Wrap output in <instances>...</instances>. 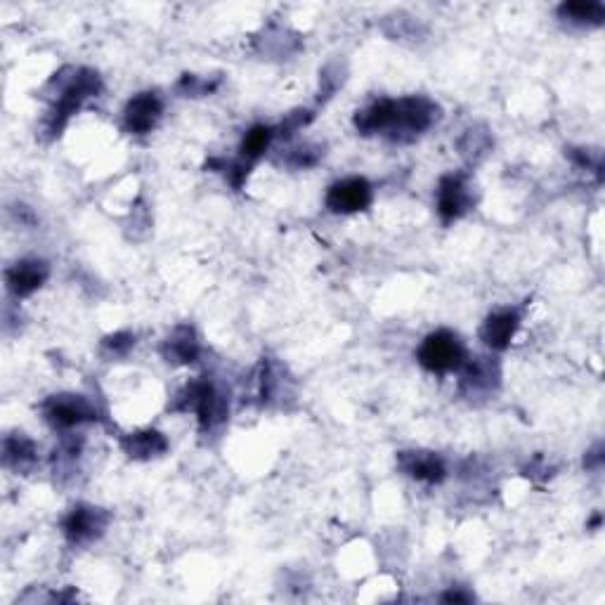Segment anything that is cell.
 <instances>
[{
  "instance_id": "1",
  "label": "cell",
  "mask_w": 605,
  "mask_h": 605,
  "mask_svg": "<svg viewBox=\"0 0 605 605\" xmlns=\"http://www.w3.org/2000/svg\"><path fill=\"white\" fill-rule=\"evenodd\" d=\"M50 86H57L55 97L43 119V130L48 138H60L62 130L69 126V121L81 112V107L90 97L102 93V76L95 69L67 67L60 74H55Z\"/></svg>"
},
{
  "instance_id": "2",
  "label": "cell",
  "mask_w": 605,
  "mask_h": 605,
  "mask_svg": "<svg viewBox=\"0 0 605 605\" xmlns=\"http://www.w3.org/2000/svg\"><path fill=\"white\" fill-rule=\"evenodd\" d=\"M168 412H192L197 416L199 431L208 435L227 424V416H230V395H225V390L220 388L216 381L201 376V379L190 381L175 393L173 402L168 405Z\"/></svg>"
},
{
  "instance_id": "3",
  "label": "cell",
  "mask_w": 605,
  "mask_h": 605,
  "mask_svg": "<svg viewBox=\"0 0 605 605\" xmlns=\"http://www.w3.org/2000/svg\"><path fill=\"white\" fill-rule=\"evenodd\" d=\"M442 119V109L426 95H407L393 100V112L386 128V138L398 145H409L419 140L426 130H431Z\"/></svg>"
},
{
  "instance_id": "4",
  "label": "cell",
  "mask_w": 605,
  "mask_h": 605,
  "mask_svg": "<svg viewBox=\"0 0 605 605\" xmlns=\"http://www.w3.org/2000/svg\"><path fill=\"white\" fill-rule=\"evenodd\" d=\"M466 360L468 350L464 341L450 329L431 331V334L421 341V346L416 348V362H419L428 374L435 376L459 374V369L464 367Z\"/></svg>"
},
{
  "instance_id": "5",
  "label": "cell",
  "mask_w": 605,
  "mask_h": 605,
  "mask_svg": "<svg viewBox=\"0 0 605 605\" xmlns=\"http://www.w3.org/2000/svg\"><path fill=\"white\" fill-rule=\"evenodd\" d=\"M43 419L48 421L50 428L55 431L69 433L74 428L83 426V424H93V421H100V409L86 395H76V393H57L45 398L41 405Z\"/></svg>"
},
{
  "instance_id": "6",
  "label": "cell",
  "mask_w": 605,
  "mask_h": 605,
  "mask_svg": "<svg viewBox=\"0 0 605 605\" xmlns=\"http://www.w3.org/2000/svg\"><path fill=\"white\" fill-rule=\"evenodd\" d=\"M112 523V513L93 504H76L62 518V535L69 544L86 546L100 539Z\"/></svg>"
},
{
  "instance_id": "7",
  "label": "cell",
  "mask_w": 605,
  "mask_h": 605,
  "mask_svg": "<svg viewBox=\"0 0 605 605\" xmlns=\"http://www.w3.org/2000/svg\"><path fill=\"white\" fill-rule=\"evenodd\" d=\"M374 201V187L372 182L362 175H350V178H341L331 182L324 204L336 216H353V213H362L372 206Z\"/></svg>"
},
{
  "instance_id": "8",
  "label": "cell",
  "mask_w": 605,
  "mask_h": 605,
  "mask_svg": "<svg viewBox=\"0 0 605 605\" xmlns=\"http://www.w3.org/2000/svg\"><path fill=\"white\" fill-rule=\"evenodd\" d=\"M473 204H476V199H473L471 182H468L466 173L442 175L438 190H435V208H438L442 223L450 225L461 216H466Z\"/></svg>"
},
{
  "instance_id": "9",
  "label": "cell",
  "mask_w": 605,
  "mask_h": 605,
  "mask_svg": "<svg viewBox=\"0 0 605 605\" xmlns=\"http://www.w3.org/2000/svg\"><path fill=\"white\" fill-rule=\"evenodd\" d=\"M502 386V369L492 357H468L459 369V390L464 398H490Z\"/></svg>"
},
{
  "instance_id": "10",
  "label": "cell",
  "mask_w": 605,
  "mask_h": 605,
  "mask_svg": "<svg viewBox=\"0 0 605 605\" xmlns=\"http://www.w3.org/2000/svg\"><path fill=\"white\" fill-rule=\"evenodd\" d=\"M161 116H164V100L154 90H145L130 97L123 107V130L130 135H147L159 126Z\"/></svg>"
},
{
  "instance_id": "11",
  "label": "cell",
  "mask_w": 605,
  "mask_h": 605,
  "mask_svg": "<svg viewBox=\"0 0 605 605\" xmlns=\"http://www.w3.org/2000/svg\"><path fill=\"white\" fill-rule=\"evenodd\" d=\"M50 265L43 258H22L5 270V286L15 298L34 296L48 282Z\"/></svg>"
},
{
  "instance_id": "12",
  "label": "cell",
  "mask_w": 605,
  "mask_h": 605,
  "mask_svg": "<svg viewBox=\"0 0 605 605\" xmlns=\"http://www.w3.org/2000/svg\"><path fill=\"white\" fill-rule=\"evenodd\" d=\"M398 468L407 478L424 485H440L447 478V464L440 454L428 450H405L398 454Z\"/></svg>"
},
{
  "instance_id": "13",
  "label": "cell",
  "mask_w": 605,
  "mask_h": 605,
  "mask_svg": "<svg viewBox=\"0 0 605 605\" xmlns=\"http://www.w3.org/2000/svg\"><path fill=\"white\" fill-rule=\"evenodd\" d=\"M520 329V312L516 308L494 310L485 317L483 327H480V341L494 353H502L511 346Z\"/></svg>"
},
{
  "instance_id": "14",
  "label": "cell",
  "mask_w": 605,
  "mask_h": 605,
  "mask_svg": "<svg viewBox=\"0 0 605 605\" xmlns=\"http://www.w3.org/2000/svg\"><path fill=\"white\" fill-rule=\"evenodd\" d=\"M161 355H164L168 364H175V367H187V364L197 362L201 355L197 329H194L192 324H178V327L166 336L164 346H161Z\"/></svg>"
},
{
  "instance_id": "15",
  "label": "cell",
  "mask_w": 605,
  "mask_h": 605,
  "mask_svg": "<svg viewBox=\"0 0 605 605\" xmlns=\"http://www.w3.org/2000/svg\"><path fill=\"white\" fill-rule=\"evenodd\" d=\"M121 450L133 461H152L168 452V438L156 428H142L121 438Z\"/></svg>"
},
{
  "instance_id": "16",
  "label": "cell",
  "mask_w": 605,
  "mask_h": 605,
  "mask_svg": "<svg viewBox=\"0 0 605 605\" xmlns=\"http://www.w3.org/2000/svg\"><path fill=\"white\" fill-rule=\"evenodd\" d=\"M275 138H277L275 126H265V123H258V126L249 128L244 133L242 142H239L237 161H242L244 166L253 168L260 159H263L265 154H268V149H270L272 142H275Z\"/></svg>"
},
{
  "instance_id": "17",
  "label": "cell",
  "mask_w": 605,
  "mask_h": 605,
  "mask_svg": "<svg viewBox=\"0 0 605 605\" xmlns=\"http://www.w3.org/2000/svg\"><path fill=\"white\" fill-rule=\"evenodd\" d=\"M38 461L36 442L26 433H10L3 440V464L15 471H29Z\"/></svg>"
},
{
  "instance_id": "18",
  "label": "cell",
  "mask_w": 605,
  "mask_h": 605,
  "mask_svg": "<svg viewBox=\"0 0 605 605\" xmlns=\"http://www.w3.org/2000/svg\"><path fill=\"white\" fill-rule=\"evenodd\" d=\"M390 112H393V100L390 97H381L367 107L355 112L353 116V126L360 135H383L386 133L388 123H390Z\"/></svg>"
},
{
  "instance_id": "19",
  "label": "cell",
  "mask_w": 605,
  "mask_h": 605,
  "mask_svg": "<svg viewBox=\"0 0 605 605\" xmlns=\"http://www.w3.org/2000/svg\"><path fill=\"white\" fill-rule=\"evenodd\" d=\"M558 19L575 26H601L605 19V8L598 0H570V3L558 5Z\"/></svg>"
},
{
  "instance_id": "20",
  "label": "cell",
  "mask_w": 605,
  "mask_h": 605,
  "mask_svg": "<svg viewBox=\"0 0 605 605\" xmlns=\"http://www.w3.org/2000/svg\"><path fill=\"white\" fill-rule=\"evenodd\" d=\"M223 86V76H197V74H182L175 90L182 97H206Z\"/></svg>"
},
{
  "instance_id": "21",
  "label": "cell",
  "mask_w": 605,
  "mask_h": 605,
  "mask_svg": "<svg viewBox=\"0 0 605 605\" xmlns=\"http://www.w3.org/2000/svg\"><path fill=\"white\" fill-rule=\"evenodd\" d=\"M324 156V147L312 145V142H303V145H294L286 149V154H282L284 166L289 168H298V171H305V168L317 166Z\"/></svg>"
},
{
  "instance_id": "22",
  "label": "cell",
  "mask_w": 605,
  "mask_h": 605,
  "mask_svg": "<svg viewBox=\"0 0 605 605\" xmlns=\"http://www.w3.org/2000/svg\"><path fill=\"white\" fill-rule=\"evenodd\" d=\"M490 147H492V135H490V130H487V128H480V126L468 128L466 133H464V138L459 140L461 154L468 156V159H473V161L483 159V156H485L487 152H490Z\"/></svg>"
},
{
  "instance_id": "23",
  "label": "cell",
  "mask_w": 605,
  "mask_h": 605,
  "mask_svg": "<svg viewBox=\"0 0 605 605\" xmlns=\"http://www.w3.org/2000/svg\"><path fill=\"white\" fill-rule=\"evenodd\" d=\"M346 81V67L341 62L334 60L320 71V102H327L329 97H334L338 88Z\"/></svg>"
},
{
  "instance_id": "24",
  "label": "cell",
  "mask_w": 605,
  "mask_h": 605,
  "mask_svg": "<svg viewBox=\"0 0 605 605\" xmlns=\"http://www.w3.org/2000/svg\"><path fill=\"white\" fill-rule=\"evenodd\" d=\"M312 119H315V114L310 112V109H294V112H289L284 116V121L279 123L275 128L277 130V138L282 140H291L298 130H303L305 126H310Z\"/></svg>"
},
{
  "instance_id": "25",
  "label": "cell",
  "mask_w": 605,
  "mask_h": 605,
  "mask_svg": "<svg viewBox=\"0 0 605 605\" xmlns=\"http://www.w3.org/2000/svg\"><path fill=\"white\" fill-rule=\"evenodd\" d=\"M135 348L133 331H116L102 338V353L107 357H126Z\"/></svg>"
},
{
  "instance_id": "26",
  "label": "cell",
  "mask_w": 605,
  "mask_h": 605,
  "mask_svg": "<svg viewBox=\"0 0 605 605\" xmlns=\"http://www.w3.org/2000/svg\"><path fill=\"white\" fill-rule=\"evenodd\" d=\"M565 156L572 161V164H577L580 168H587V171H594L598 178H601L603 171V159L601 152H591V149H582V147H570L565 149Z\"/></svg>"
},
{
  "instance_id": "27",
  "label": "cell",
  "mask_w": 605,
  "mask_h": 605,
  "mask_svg": "<svg viewBox=\"0 0 605 605\" xmlns=\"http://www.w3.org/2000/svg\"><path fill=\"white\" fill-rule=\"evenodd\" d=\"M603 452H605L603 442H596V445L591 447L587 454H584V468H587V471H601L603 461H605Z\"/></svg>"
},
{
  "instance_id": "28",
  "label": "cell",
  "mask_w": 605,
  "mask_h": 605,
  "mask_svg": "<svg viewBox=\"0 0 605 605\" xmlns=\"http://www.w3.org/2000/svg\"><path fill=\"white\" fill-rule=\"evenodd\" d=\"M473 596L471 591H466L464 587H452L450 591H445V594L440 596V601H445V603H471L473 601Z\"/></svg>"
},
{
  "instance_id": "29",
  "label": "cell",
  "mask_w": 605,
  "mask_h": 605,
  "mask_svg": "<svg viewBox=\"0 0 605 605\" xmlns=\"http://www.w3.org/2000/svg\"><path fill=\"white\" fill-rule=\"evenodd\" d=\"M601 525H603V513H601V511H596V513H594V518H591L589 523H587V528H589V530H598V528H601Z\"/></svg>"
}]
</instances>
